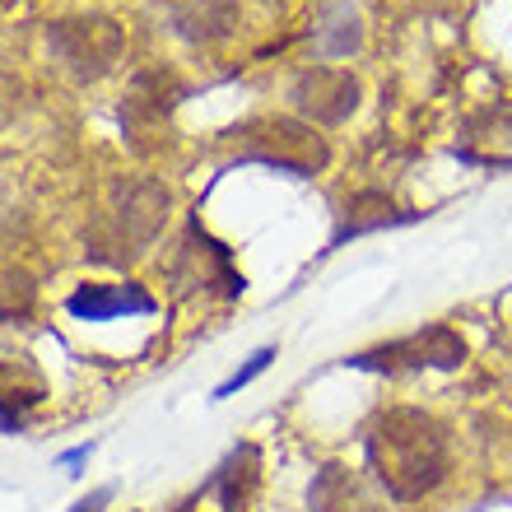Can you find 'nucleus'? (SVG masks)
Masks as SVG:
<instances>
[{
	"instance_id": "obj_4",
	"label": "nucleus",
	"mask_w": 512,
	"mask_h": 512,
	"mask_svg": "<svg viewBox=\"0 0 512 512\" xmlns=\"http://www.w3.org/2000/svg\"><path fill=\"white\" fill-rule=\"evenodd\" d=\"M66 308L80 322H112V317H131V312L135 317L154 312V298L140 284H80L66 298Z\"/></svg>"
},
{
	"instance_id": "obj_8",
	"label": "nucleus",
	"mask_w": 512,
	"mask_h": 512,
	"mask_svg": "<svg viewBox=\"0 0 512 512\" xmlns=\"http://www.w3.org/2000/svg\"><path fill=\"white\" fill-rule=\"evenodd\" d=\"M405 219H415V215H396L382 196H359V201L350 205L345 224H340L336 247L345 243V238H359V233H368V229H387V224H405Z\"/></svg>"
},
{
	"instance_id": "obj_6",
	"label": "nucleus",
	"mask_w": 512,
	"mask_h": 512,
	"mask_svg": "<svg viewBox=\"0 0 512 512\" xmlns=\"http://www.w3.org/2000/svg\"><path fill=\"white\" fill-rule=\"evenodd\" d=\"M66 28L75 33V47H56L61 52V61L66 66H75L80 75H103V70L117 61V52H122V33L108 24V19H66Z\"/></svg>"
},
{
	"instance_id": "obj_7",
	"label": "nucleus",
	"mask_w": 512,
	"mask_h": 512,
	"mask_svg": "<svg viewBox=\"0 0 512 512\" xmlns=\"http://www.w3.org/2000/svg\"><path fill=\"white\" fill-rule=\"evenodd\" d=\"M256 452L252 447H243V452H233L229 457V466H219V475H215V494H219V512H243V503H247V494H252V480H256Z\"/></svg>"
},
{
	"instance_id": "obj_1",
	"label": "nucleus",
	"mask_w": 512,
	"mask_h": 512,
	"mask_svg": "<svg viewBox=\"0 0 512 512\" xmlns=\"http://www.w3.org/2000/svg\"><path fill=\"white\" fill-rule=\"evenodd\" d=\"M368 471L378 475V485L391 499H424L429 489L443 485L447 475V433L443 424L415 405H396L373 419L364 438Z\"/></svg>"
},
{
	"instance_id": "obj_2",
	"label": "nucleus",
	"mask_w": 512,
	"mask_h": 512,
	"mask_svg": "<svg viewBox=\"0 0 512 512\" xmlns=\"http://www.w3.org/2000/svg\"><path fill=\"white\" fill-rule=\"evenodd\" d=\"M294 108L308 112L312 122H345L359 108V80L350 70H303L294 80Z\"/></svg>"
},
{
	"instance_id": "obj_5",
	"label": "nucleus",
	"mask_w": 512,
	"mask_h": 512,
	"mask_svg": "<svg viewBox=\"0 0 512 512\" xmlns=\"http://www.w3.org/2000/svg\"><path fill=\"white\" fill-rule=\"evenodd\" d=\"M308 508L312 512H387L373 494L364 489V480L340 466V461H326L322 471L312 475L308 485Z\"/></svg>"
},
{
	"instance_id": "obj_3",
	"label": "nucleus",
	"mask_w": 512,
	"mask_h": 512,
	"mask_svg": "<svg viewBox=\"0 0 512 512\" xmlns=\"http://www.w3.org/2000/svg\"><path fill=\"white\" fill-rule=\"evenodd\" d=\"M466 359V345H461L457 331L447 326H429V331H415L410 340H396L387 350L378 354H359L354 364L368 368V364H405V368H457Z\"/></svg>"
},
{
	"instance_id": "obj_10",
	"label": "nucleus",
	"mask_w": 512,
	"mask_h": 512,
	"mask_svg": "<svg viewBox=\"0 0 512 512\" xmlns=\"http://www.w3.org/2000/svg\"><path fill=\"white\" fill-rule=\"evenodd\" d=\"M108 499H112V489H94L89 499H80L70 512H103V503H108Z\"/></svg>"
},
{
	"instance_id": "obj_9",
	"label": "nucleus",
	"mask_w": 512,
	"mask_h": 512,
	"mask_svg": "<svg viewBox=\"0 0 512 512\" xmlns=\"http://www.w3.org/2000/svg\"><path fill=\"white\" fill-rule=\"evenodd\" d=\"M270 359H275V350H270V345H266V350H256V354H252V359H247V364H243V368H238V373H233V378H229V382H219V391H215V401H224V396H233V391H238V387H247V382H252V378H256V373H261V368H266V364H270Z\"/></svg>"
}]
</instances>
